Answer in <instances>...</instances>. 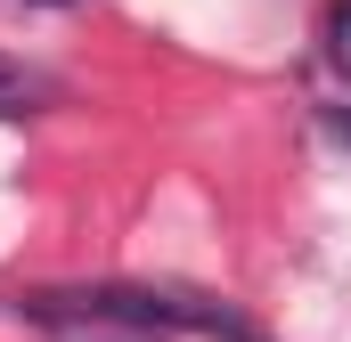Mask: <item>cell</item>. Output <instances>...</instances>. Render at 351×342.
I'll return each instance as SVG.
<instances>
[{"mask_svg": "<svg viewBox=\"0 0 351 342\" xmlns=\"http://www.w3.org/2000/svg\"><path fill=\"white\" fill-rule=\"evenodd\" d=\"M335 57H343V66H351V0H343V8H335Z\"/></svg>", "mask_w": 351, "mask_h": 342, "instance_id": "7a4b0ae2", "label": "cell"}, {"mask_svg": "<svg viewBox=\"0 0 351 342\" xmlns=\"http://www.w3.org/2000/svg\"><path fill=\"white\" fill-rule=\"evenodd\" d=\"M33 98H41V82L25 66H0V114H33Z\"/></svg>", "mask_w": 351, "mask_h": 342, "instance_id": "6da1fadb", "label": "cell"}]
</instances>
